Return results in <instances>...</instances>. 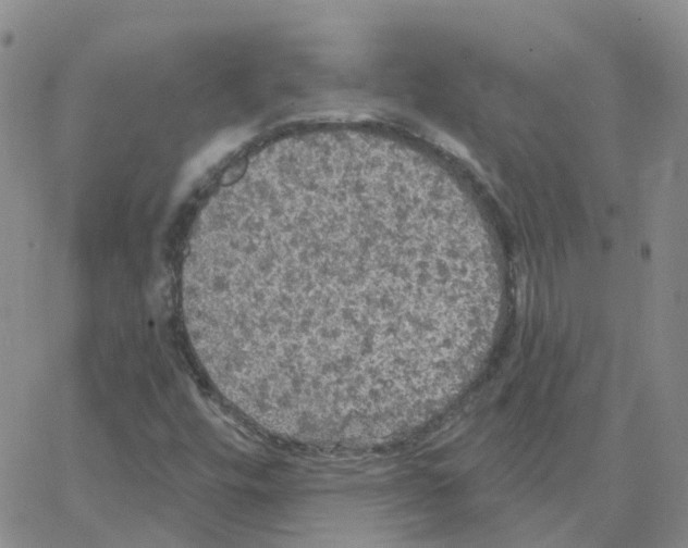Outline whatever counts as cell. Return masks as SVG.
Listing matches in <instances>:
<instances>
[{
	"label": "cell",
	"instance_id": "cell-2",
	"mask_svg": "<svg viewBox=\"0 0 688 548\" xmlns=\"http://www.w3.org/2000/svg\"><path fill=\"white\" fill-rule=\"evenodd\" d=\"M341 132H347V130H341ZM352 133H359V132H352ZM359 134H366V133H359Z\"/></svg>",
	"mask_w": 688,
	"mask_h": 548
},
{
	"label": "cell",
	"instance_id": "cell-1",
	"mask_svg": "<svg viewBox=\"0 0 688 548\" xmlns=\"http://www.w3.org/2000/svg\"><path fill=\"white\" fill-rule=\"evenodd\" d=\"M385 224L330 217L261 233L200 264L222 366L279 433L357 434L407 399L383 283Z\"/></svg>",
	"mask_w": 688,
	"mask_h": 548
}]
</instances>
